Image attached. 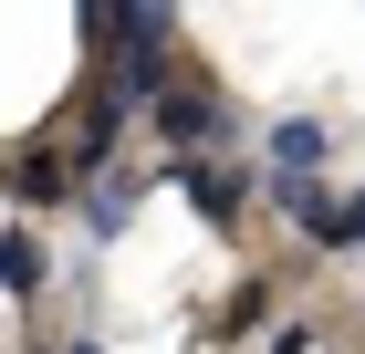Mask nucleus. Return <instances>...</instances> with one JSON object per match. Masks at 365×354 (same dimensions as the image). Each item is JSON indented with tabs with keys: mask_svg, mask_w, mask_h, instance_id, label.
Returning a JSON list of instances; mask_svg holds the SVG:
<instances>
[{
	"mask_svg": "<svg viewBox=\"0 0 365 354\" xmlns=\"http://www.w3.org/2000/svg\"><path fill=\"white\" fill-rule=\"evenodd\" d=\"M146 125L168 136V157H220V146L240 136V115L220 105V83L198 73V63H178V83L157 94V105H146Z\"/></svg>",
	"mask_w": 365,
	"mask_h": 354,
	"instance_id": "obj_1",
	"label": "nucleus"
},
{
	"mask_svg": "<svg viewBox=\"0 0 365 354\" xmlns=\"http://www.w3.org/2000/svg\"><path fill=\"white\" fill-rule=\"evenodd\" d=\"M168 188L188 198V209H198V229H220V240L240 229V209H251V177H240L230 157H168Z\"/></svg>",
	"mask_w": 365,
	"mask_h": 354,
	"instance_id": "obj_2",
	"label": "nucleus"
},
{
	"mask_svg": "<svg viewBox=\"0 0 365 354\" xmlns=\"http://www.w3.org/2000/svg\"><path fill=\"white\" fill-rule=\"evenodd\" d=\"M334 167V125L324 115H272L261 125V177H324Z\"/></svg>",
	"mask_w": 365,
	"mask_h": 354,
	"instance_id": "obj_3",
	"label": "nucleus"
},
{
	"mask_svg": "<svg viewBox=\"0 0 365 354\" xmlns=\"http://www.w3.org/2000/svg\"><path fill=\"white\" fill-rule=\"evenodd\" d=\"M0 188H11V209H63V198L84 188V177H73V167H63V146L42 136V146H21V157H0Z\"/></svg>",
	"mask_w": 365,
	"mask_h": 354,
	"instance_id": "obj_4",
	"label": "nucleus"
},
{
	"mask_svg": "<svg viewBox=\"0 0 365 354\" xmlns=\"http://www.w3.org/2000/svg\"><path fill=\"white\" fill-rule=\"evenodd\" d=\"M125 125H136V105H125V94H94V105L73 115V136H63V167H73V177H105L115 146H125Z\"/></svg>",
	"mask_w": 365,
	"mask_h": 354,
	"instance_id": "obj_5",
	"label": "nucleus"
},
{
	"mask_svg": "<svg viewBox=\"0 0 365 354\" xmlns=\"http://www.w3.org/2000/svg\"><path fill=\"white\" fill-rule=\"evenodd\" d=\"M261 198H272V219H292L313 250H344L334 240V209H344V198L324 188V177H261Z\"/></svg>",
	"mask_w": 365,
	"mask_h": 354,
	"instance_id": "obj_6",
	"label": "nucleus"
},
{
	"mask_svg": "<svg viewBox=\"0 0 365 354\" xmlns=\"http://www.w3.org/2000/svg\"><path fill=\"white\" fill-rule=\"evenodd\" d=\"M53 292V250H42V229H31V219H11V229H0V302H42Z\"/></svg>",
	"mask_w": 365,
	"mask_h": 354,
	"instance_id": "obj_7",
	"label": "nucleus"
},
{
	"mask_svg": "<svg viewBox=\"0 0 365 354\" xmlns=\"http://www.w3.org/2000/svg\"><path fill=\"white\" fill-rule=\"evenodd\" d=\"M136 198H146V177H136V167H105V177H84V188H73V209H84V229H94V240H125Z\"/></svg>",
	"mask_w": 365,
	"mask_h": 354,
	"instance_id": "obj_8",
	"label": "nucleus"
},
{
	"mask_svg": "<svg viewBox=\"0 0 365 354\" xmlns=\"http://www.w3.org/2000/svg\"><path fill=\"white\" fill-rule=\"evenodd\" d=\"M261 313H272V281H240V292L220 302V323H209V333H251Z\"/></svg>",
	"mask_w": 365,
	"mask_h": 354,
	"instance_id": "obj_9",
	"label": "nucleus"
},
{
	"mask_svg": "<svg viewBox=\"0 0 365 354\" xmlns=\"http://www.w3.org/2000/svg\"><path fill=\"white\" fill-rule=\"evenodd\" d=\"M334 240H344V250H365V188H355V198L334 209Z\"/></svg>",
	"mask_w": 365,
	"mask_h": 354,
	"instance_id": "obj_10",
	"label": "nucleus"
},
{
	"mask_svg": "<svg viewBox=\"0 0 365 354\" xmlns=\"http://www.w3.org/2000/svg\"><path fill=\"white\" fill-rule=\"evenodd\" d=\"M261 354H313V323H272V344Z\"/></svg>",
	"mask_w": 365,
	"mask_h": 354,
	"instance_id": "obj_11",
	"label": "nucleus"
},
{
	"mask_svg": "<svg viewBox=\"0 0 365 354\" xmlns=\"http://www.w3.org/2000/svg\"><path fill=\"white\" fill-rule=\"evenodd\" d=\"M63 354H105V344H94V333H73V344H63Z\"/></svg>",
	"mask_w": 365,
	"mask_h": 354,
	"instance_id": "obj_12",
	"label": "nucleus"
}]
</instances>
